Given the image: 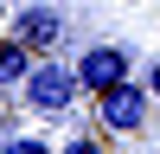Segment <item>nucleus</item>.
I'll use <instances>...</instances> for the list:
<instances>
[{"label": "nucleus", "mask_w": 160, "mask_h": 154, "mask_svg": "<svg viewBox=\"0 0 160 154\" xmlns=\"http://www.w3.org/2000/svg\"><path fill=\"white\" fill-rule=\"evenodd\" d=\"M19 96H26V109H38V116H64L77 96H83L77 64H58V58L32 64V71H26V84H19Z\"/></svg>", "instance_id": "obj_1"}, {"label": "nucleus", "mask_w": 160, "mask_h": 154, "mask_svg": "<svg viewBox=\"0 0 160 154\" xmlns=\"http://www.w3.org/2000/svg\"><path fill=\"white\" fill-rule=\"evenodd\" d=\"M96 116H102V128H109V135H141V128H148V116H154V96H148V84L122 77L115 90H102V96H96Z\"/></svg>", "instance_id": "obj_2"}, {"label": "nucleus", "mask_w": 160, "mask_h": 154, "mask_svg": "<svg viewBox=\"0 0 160 154\" xmlns=\"http://www.w3.org/2000/svg\"><path fill=\"white\" fill-rule=\"evenodd\" d=\"M122 77H128V51H122V45H90L83 58H77V84H83L90 96L115 90Z\"/></svg>", "instance_id": "obj_3"}, {"label": "nucleus", "mask_w": 160, "mask_h": 154, "mask_svg": "<svg viewBox=\"0 0 160 154\" xmlns=\"http://www.w3.org/2000/svg\"><path fill=\"white\" fill-rule=\"evenodd\" d=\"M7 32L19 38V45L45 51V45H58V38H64V13H58V7H13Z\"/></svg>", "instance_id": "obj_4"}, {"label": "nucleus", "mask_w": 160, "mask_h": 154, "mask_svg": "<svg viewBox=\"0 0 160 154\" xmlns=\"http://www.w3.org/2000/svg\"><path fill=\"white\" fill-rule=\"evenodd\" d=\"M26 71H32V45H19L13 32H0V90L26 84Z\"/></svg>", "instance_id": "obj_5"}, {"label": "nucleus", "mask_w": 160, "mask_h": 154, "mask_svg": "<svg viewBox=\"0 0 160 154\" xmlns=\"http://www.w3.org/2000/svg\"><path fill=\"white\" fill-rule=\"evenodd\" d=\"M0 154H58V148H51L45 135H26V128H13V135L0 141Z\"/></svg>", "instance_id": "obj_6"}, {"label": "nucleus", "mask_w": 160, "mask_h": 154, "mask_svg": "<svg viewBox=\"0 0 160 154\" xmlns=\"http://www.w3.org/2000/svg\"><path fill=\"white\" fill-rule=\"evenodd\" d=\"M58 154H102V141H96V135H71Z\"/></svg>", "instance_id": "obj_7"}, {"label": "nucleus", "mask_w": 160, "mask_h": 154, "mask_svg": "<svg viewBox=\"0 0 160 154\" xmlns=\"http://www.w3.org/2000/svg\"><path fill=\"white\" fill-rule=\"evenodd\" d=\"M141 84H148V96H154V103H160V58H154V64H148V77H141Z\"/></svg>", "instance_id": "obj_8"}]
</instances>
